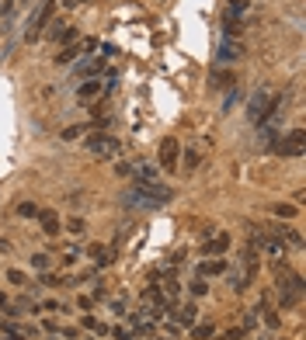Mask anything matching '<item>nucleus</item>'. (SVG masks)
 Wrapping results in <instances>:
<instances>
[{
    "mask_svg": "<svg viewBox=\"0 0 306 340\" xmlns=\"http://www.w3.org/2000/svg\"><path fill=\"white\" fill-rule=\"evenodd\" d=\"M38 226L46 236H60V215L56 212H38Z\"/></svg>",
    "mask_w": 306,
    "mask_h": 340,
    "instance_id": "f8f14e48",
    "label": "nucleus"
},
{
    "mask_svg": "<svg viewBox=\"0 0 306 340\" xmlns=\"http://www.w3.org/2000/svg\"><path fill=\"white\" fill-rule=\"evenodd\" d=\"M112 340H132V334L122 330V327H115V330H112Z\"/></svg>",
    "mask_w": 306,
    "mask_h": 340,
    "instance_id": "58836bf2",
    "label": "nucleus"
},
{
    "mask_svg": "<svg viewBox=\"0 0 306 340\" xmlns=\"http://www.w3.org/2000/svg\"><path fill=\"white\" fill-rule=\"evenodd\" d=\"M46 288H56V285H66V278H60V274H49V271H42V278H38Z\"/></svg>",
    "mask_w": 306,
    "mask_h": 340,
    "instance_id": "b1692460",
    "label": "nucleus"
},
{
    "mask_svg": "<svg viewBox=\"0 0 306 340\" xmlns=\"http://www.w3.org/2000/svg\"><path fill=\"white\" fill-rule=\"evenodd\" d=\"M178 292H181V285H178L174 278H170V281H164V295H167V299H178Z\"/></svg>",
    "mask_w": 306,
    "mask_h": 340,
    "instance_id": "7c9ffc66",
    "label": "nucleus"
},
{
    "mask_svg": "<svg viewBox=\"0 0 306 340\" xmlns=\"http://www.w3.org/2000/svg\"><path fill=\"white\" fill-rule=\"evenodd\" d=\"M268 104H272V94H268L264 87H258V90H254V97H250V104H247V118H250L254 125H261V122H264Z\"/></svg>",
    "mask_w": 306,
    "mask_h": 340,
    "instance_id": "20e7f679",
    "label": "nucleus"
},
{
    "mask_svg": "<svg viewBox=\"0 0 306 340\" xmlns=\"http://www.w3.org/2000/svg\"><path fill=\"white\" fill-rule=\"evenodd\" d=\"M236 80H233V73H230L226 66H216L212 73H209V90H226V87H233Z\"/></svg>",
    "mask_w": 306,
    "mask_h": 340,
    "instance_id": "1a4fd4ad",
    "label": "nucleus"
},
{
    "mask_svg": "<svg viewBox=\"0 0 306 340\" xmlns=\"http://www.w3.org/2000/svg\"><path fill=\"white\" fill-rule=\"evenodd\" d=\"M178 156H181V142L178 139H164L160 142V170H174Z\"/></svg>",
    "mask_w": 306,
    "mask_h": 340,
    "instance_id": "423d86ee",
    "label": "nucleus"
},
{
    "mask_svg": "<svg viewBox=\"0 0 306 340\" xmlns=\"http://www.w3.org/2000/svg\"><path fill=\"white\" fill-rule=\"evenodd\" d=\"M80 327H84V330H94V334H104V327H101L94 316H84V323H80Z\"/></svg>",
    "mask_w": 306,
    "mask_h": 340,
    "instance_id": "473e14b6",
    "label": "nucleus"
},
{
    "mask_svg": "<svg viewBox=\"0 0 306 340\" xmlns=\"http://www.w3.org/2000/svg\"><path fill=\"white\" fill-rule=\"evenodd\" d=\"M247 14V0H226V14H223V21H240Z\"/></svg>",
    "mask_w": 306,
    "mask_h": 340,
    "instance_id": "4468645a",
    "label": "nucleus"
},
{
    "mask_svg": "<svg viewBox=\"0 0 306 340\" xmlns=\"http://www.w3.org/2000/svg\"><path fill=\"white\" fill-rule=\"evenodd\" d=\"M254 327H258V313H247L244 316V330H254Z\"/></svg>",
    "mask_w": 306,
    "mask_h": 340,
    "instance_id": "ea45409f",
    "label": "nucleus"
},
{
    "mask_svg": "<svg viewBox=\"0 0 306 340\" xmlns=\"http://www.w3.org/2000/svg\"><path fill=\"white\" fill-rule=\"evenodd\" d=\"M212 334H216L212 323H192V337H195V340H209Z\"/></svg>",
    "mask_w": 306,
    "mask_h": 340,
    "instance_id": "a211bd4d",
    "label": "nucleus"
},
{
    "mask_svg": "<svg viewBox=\"0 0 306 340\" xmlns=\"http://www.w3.org/2000/svg\"><path fill=\"white\" fill-rule=\"evenodd\" d=\"M192 295H195V299H202V295H209V281H202V278H195V281H192Z\"/></svg>",
    "mask_w": 306,
    "mask_h": 340,
    "instance_id": "c85d7f7f",
    "label": "nucleus"
},
{
    "mask_svg": "<svg viewBox=\"0 0 306 340\" xmlns=\"http://www.w3.org/2000/svg\"><path fill=\"white\" fill-rule=\"evenodd\" d=\"M303 299V278L300 274H278V309H292Z\"/></svg>",
    "mask_w": 306,
    "mask_h": 340,
    "instance_id": "f03ea898",
    "label": "nucleus"
},
{
    "mask_svg": "<svg viewBox=\"0 0 306 340\" xmlns=\"http://www.w3.org/2000/svg\"><path fill=\"white\" fill-rule=\"evenodd\" d=\"M244 337H247V330H226L220 340H244Z\"/></svg>",
    "mask_w": 306,
    "mask_h": 340,
    "instance_id": "e433bc0d",
    "label": "nucleus"
},
{
    "mask_svg": "<svg viewBox=\"0 0 306 340\" xmlns=\"http://www.w3.org/2000/svg\"><path fill=\"white\" fill-rule=\"evenodd\" d=\"M0 254H10V240H0Z\"/></svg>",
    "mask_w": 306,
    "mask_h": 340,
    "instance_id": "a18cd8bd",
    "label": "nucleus"
},
{
    "mask_svg": "<svg viewBox=\"0 0 306 340\" xmlns=\"http://www.w3.org/2000/svg\"><path fill=\"white\" fill-rule=\"evenodd\" d=\"M42 330H46V334H56L60 327H56V320H46V323H42Z\"/></svg>",
    "mask_w": 306,
    "mask_h": 340,
    "instance_id": "c03bdc74",
    "label": "nucleus"
},
{
    "mask_svg": "<svg viewBox=\"0 0 306 340\" xmlns=\"http://www.w3.org/2000/svg\"><path fill=\"white\" fill-rule=\"evenodd\" d=\"M32 268L35 271H49V254H32Z\"/></svg>",
    "mask_w": 306,
    "mask_h": 340,
    "instance_id": "cd10ccee",
    "label": "nucleus"
},
{
    "mask_svg": "<svg viewBox=\"0 0 306 340\" xmlns=\"http://www.w3.org/2000/svg\"><path fill=\"white\" fill-rule=\"evenodd\" d=\"M112 313H115V316H126L129 309H126V302H122V299H112Z\"/></svg>",
    "mask_w": 306,
    "mask_h": 340,
    "instance_id": "c9c22d12",
    "label": "nucleus"
},
{
    "mask_svg": "<svg viewBox=\"0 0 306 340\" xmlns=\"http://www.w3.org/2000/svg\"><path fill=\"white\" fill-rule=\"evenodd\" d=\"M87 153H94V156H118V149H122V142L115 136H108V132H87Z\"/></svg>",
    "mask_w": 306,
    "mask_h": 340,
    "instance_id": "7ed1b4c3",
    "label": "nucleus"
},
{
    "mask_svg": "<svg viewBox=\"0 0 306 340\" xmlns=\"http://www.w3.org/2000/svg\"><path fill=\"white\" fill-rule=\"evenodd\" d=\"M84 136H87V125H66V129H63V139H66V142L84 139Z\"/></svg>",
    "mask_w": 306,
    "mask_h": 340,
    "instance_id": "412c9836",
    "label": "nucleus"
},
{
    "mask_svg": "<svg viewBox=\"0 0 306 340\" xmlns=\"http://www.w3.org/2000/svg\"><path fill=\"white\" fill-rule=\"evenodd\" d=\"M202 236H206V240H209V236H216V226H212V222H206V226H202Z\"/></svg>",
    "mask_w": 306,
    "mask_h": 340,
    "instance_id": "37998d69",
    "label": "nucleus"
},
{
    "mask_svg": "<svg viewBox=\"0 0 306 340\" xmlns=\"http://www.w3.org/2000/svg\"><path fill=\"white\" fill-rule=\"evenodd\" d=\"M303 149H306V132L303 129L289 132V136L278 142V153H282V156H303Z\"/></svg>",
    "mask_w": 306,
    "mask_h": 340,
    "instance_id": "39448f33",
    "label": "nucleus"
},
{
    "mask_svg": "<svg viewBox=\"0 0 306 340\" xmlns=\"http://www.w3.org/2000/svg\"><path fill=\"white\" fill-rule=\"evenodd\" d=\"M132 337H153V320L136 316V320H132Z\"/></svg>",
    "mask_w": 306,
    "mask_h": 340,
    "instance_id": "f3484780",
    "label": "nucleus"
},
{
    "mask_svg": "<svg viewBox=\"0 0 306 340\" xmlns=\"http://www.w3.org/2000/svg\"><path fill=\"white\" fill-rule=\"evenodd\" d=\"M4 306H10V302H7V295H4V292H0V309H4Z\"/></svg>",
    "mask_w": 306,
    "mask_h": 340,
    "instance_id": "49530a36",
    "label": "nucleus"
},
{
    "mask_svg": "<svg viewBox=\"0 0 306 340\" xmlns=\"http://www.w3.org/2000/svg\"><path fill=\"white\" fill-rule=\"evenodd\" d=\"M87 257H90L98 268H104V264H112V247H90Z\"/></svg>",
    "mask_w": 306,
    "mask_h": 340,
    "instance_id": "2eb2a0df",
    "label": "nucleus"
},
{
    "mask_svg": "<svg viewBox=\"0 0 306 340\" xmlns=\"http://www.w3.org/2000/svg\"><path fill=\"white\" fill-rule=\"evenodd\" d=\"M76 306H80V309H94V299H90V295H80Z\"/></svg>",
    "mask_w": 306,
    "mask_h": 340,
    "instance_id": "79ce46f5",
    "label": "nucleus"
},
{
    "mask_svg": "<svg viewBox=\"0 0 306 340\" xmlns=\"http://www.w3.org/2000/svg\"><path fill=\"white\" fill-rule=\"evenodd\" d=\"M80 52H84V42H80V45H63V52L56 56V63H60V66H70Z\"/></svg>",
    "mask_w": 306,
    "mask_h": 340,
    "instance_id": "dca6fc26",
    "label": "nucleus"
},
{
    "mask_svg": "<svg viewBox=\"0 0 306 340\" xmlns=\"http://www.w3.org/2000/svg\"><path fill=\"white\" fill-rule=\"evenodd\" d=\"M101 66H104V56H98V59H87V63H80L74 73H76V76H84V80H90V76H98V73H101Z\"/></svg>",
    "mask_w": 306,
    "mask_h": 340,
    "instance_id": "ddd939ff",
    "label": "nucleus"
},
{
    "mask_svg": "<svg viewBox=\"0 0 306 340\" xmlns=\"http://www.w3.org/2000/svg\"><path fill=\"white\" fill-rule=\"evenodd\" d=\"M38 309H42V313H66V306H63V302H56V299H49V302H46V306H38Z\"/></svg>",
    "mask_w": 306,
    "mask_h": 340,
    "instance_id": "2f4dec72",
    "label": "nucleus"
},
{
    "mask_svg": "<svg viewBox=\"0 0 306 340\" xmlns=\"http://www.w3.org/2000/svg\"><path fill=\"white\" fill-rule=\"evenodd\" d=\"M14 10H18V0H4V3H0V14H4V17H10Z\"/></svg>",
    "mask_w": 306,
    "mask_h": 340,
    "instance_id": "72a5a7b5",
    "label": "nucleus"
},
{
    "mask_svg": "<svg viewBox=\"0 0 306 340\" xmlns=\"http://www.w3.org/2000/svg\"><path fill=\"white\" fill-rule=\"evenodd\" d=\"M244 56V45L236 42V38H223V45H220V52H216V59H220V66H226L233 59H240Z\"/></svg>",
    "mask_w": 306,
    "mask_h": 340,
    "instance_id": "0eeeda50",
    "label": "nucleus"
},
{
    "mask_svg": "<svg viewBox=\"0 0 306 340\" xmlns=\"http://www.w3.org/2000/svg\"><path fill=\"white\" fill-rule=\"evenodd\" d=\"M170 198H174V195H170L164 184H156V181L136 184L132 191L122 195V202L129 205V208H164V205H170Z\"/></svg>",
    "mask_w": 306,
    "mask_h": 340,
    "instance_id": "f257e3e1",
    "label": "nucleus"
},
{
    "mask_svg": "<svg viewBox=\"0 0 306 340\" xmlns=\"http://www.w3.org/2000/svg\"><path fill=\"white\" fill-rule=\"evenodd\" d=\"M216 274H226V261L209 257V261H202V264H198V278H216Z\"/></svg>",
    "mask_w": 306,
    "mask_h": 340,
    "instance_id": "9b49d317",
    "label": "nucleus"
},
{
    "mask_svg": "<svg viewBox=\"0 0 306 340\" xmlns=\"http://www.w3.org/2000/svg\"><path fill=\"white\" fill-rule=\"evenodd\" d=\"M66 229H70V233H74V236H84V233H87V222H84V219H80V215H74V219H70V222H66Z\"/></svg>",
    "mask_w": 306,
    "mask_h": 340,
    "instance_id": "4be33fe9",
    "label": "nucleus"
},
{
    "mask_svg": "<svg viewBox=\"0 0 306 340\" xmlns=\"http://www.w3.org/2000/svg\"><path fill=\"white\" fill-rule=\"evenodd\" d=\"M264 327H268V330H278V313L268 309V306H264Z\"/></svg>",
    "mask_w": 306,
    "mask_h": 340,
    "instance_id": "c756f323",
    "label": "nucleus"
},
{
    "mask_svg": "<svg viewBox=\"0 0 306 340\" xmlns=\"http://www.w3.org/2000/svg\"><path fill=\"white\" fill-rule=\"evenodd\" d=\"M286 243H296V247H300V243H303V236H300V229H286Z\"/></svg>",
    "mask_w": 306,
    "mask_h": 340,
    "instance_id": "f704fd0d",
    "label": "nucleus"
},
{
    "mask_svg": "<svg viewBox=\"0 0 306 340\" xmlns=\"http://www.w3.org/2000/svg\"><path fill=\"white\" fill-rule=\"evenodd\" d=\"M226 250H230V236H209V240L198 247L202 257H220V254H226Z\"/></svg>",
    "mask_w": 306,
    "mask_h": 340,
    "instance_id": "6e6552de",
    "label": "nucleus"
},
{
    "mask_svg": "<svg viewBox=\"0 0 306 340\" xmlns=\"http://www.w3.org/2000/svg\"><path fill=\"white\" fill-rule=\"evenodd\" d=\"M76 257H80V250H76V247H70V250L63 254V264H76Z\"/></svg>",
    "mask_w": 306,
    "mask_h": 340,
    "instance_id": "4c0bfd02",
    "label": "nucleus"
},
{
    "mask_svg": "<svg viewBox=\"0 0 306 340\" xmlns=\"http://www.w3.org/2000/svg\"><path fill=\"white\" fill-rule=\"evenodd\" d=\"M115 174H118V177H129L132 167H129V163H115Z\"/></svg>",
    "mask_w": 306,
    "mask_h": 340,
    "instance_id": "a19ab883",
    "label": "nucleus"
},
{
    "mask_svg": "<svg viewBox=\"0 0 306 340\" xmlns=\"http://www.w3.org/2000/svg\"><path fill=\"white\" fill-rule=\"evenodd\" d=\"M272 212H275V215H278V219H292V215H296V212H300V205H275V208H272Z\"/></svg>",
    "mask_w": 306,
    "mask_h": 340,
    "instance_id": "5701e85b",
    "label": "nucleus"
},
{
    "mask_svg": "<svg viewBox=\"0 0 306 340\" xmlns=\"http://www.w3.org/2000/svg\"><path fill=\"white\" fill-rule=\"evenodd\" d=\"M195 167H198V149H188L184 153V174H192Z\"/></svg>",
    "mask_w": 306,
    "mask_h": 340,
    "instance_id": "bb28decb",
    "label": "nucleus"
},
{
    "mask_svg": "<svg viewBox=\"0 0 306 340\" xmlns=\"http://www.w3.org/2000/svg\"><path fill=\"white\" fill-rule=\"evenodd\" d=\"M7 281H10V285H18V288H24V285H28L24 271H18V268H10V271H7Z\"/></svg>",
    "mask_w": 306,
    "mask_h": 340,
    "instance_id": "a878e982",
    "label": "nucleus"
},
{
    "mask_svg": "<svg viewBox=\"0 0 306 340\" xmlns=\"http://www.w3.org/2000/svg\"><path fill=\"white\" fill-rule=\"evenodd\" d=\"M38 212H42V208H38L35 202H21L18 205V215H21V219H38Z\"/></svg>",
    "mask_w": 306,
    "mask_h": 340,
    "instance_id": "aec40b11",
    "label": "nucleus"
},
{
    "mask_svg": "<svg viewBox=\"0 0 306 340\" xmlns=\"http://www.w3.org/2000/svg\"><path fill=\"white\" fill-rule=\"evenodd\" d=\"M101 90H104V87H101V80H98V76H90V80H84V83H80V90H76V97H80V101L87 104V101H94V97H98Z\"/></svg>",
    "mask_w": 306,
    "mask_h": 340,
    "instance_id": "9d476101",
    "label": "nucleus"
},
{
    "mask_svg": "<svg viewBox=\"0 0 306 340\" xmlns=\"http://www.w3.org/2000/svg\"><path fill=\"white\" fill-rule=\"evenodd\" d=\"M174 316H178V323H184V327L195 323V309H192V306H174Z\"/></svg>",
    "mask_w": 306,
    "mask_h": 340,
    "instance_id": "6ab92c4d",
    "label": "nucleus"
},
{
    "mask_svg": "<svg viewBox=\"0 0 306 340\" xmlns=\"http://www.w3.org/2000/svg\"><path fill=\"white\" fill-rule=\"evenodd\" d=\"M74 38H76V28H63L52 42H60V45H74Z\"/></svg>",
    "mask_w": 306,
    "mask_h": 340,
    "instance_id": "393cba45",
    "label": "nucleus"
}]
</instances>
